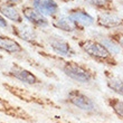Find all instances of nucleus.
<instances>
[{
  "mask_svg": "<svg viewBox=\"0 0 123 123\" xmlns=\"http://www.w3.org/2000/svg\"><path fill=\"white\" fill-rule=\"evenodd\" d=\"M107 37H109L111 40H113L121 48V50H123V30H115V31L109 34Z\"/></svg>",
  "mask_w": 123,
  "mask_h": 123,
  "instance_id": "nucleus-19",
  "label": "nucleus"
},
{
  "mask_svg": "<svg viewBox=\"0 0 123 123\" xmlns=\"http://www.w3.org/2000/svg\"><path fill=\"white\" fill-rule=\"evenodd\" d=\"M0 13H1L6 19L11 20V21H13L15 24L21 25V24L24 23L23 13L15 7V5H11V3H8V2L0 3Z\"/></svg>",
  "mask_w": 123,
  "mask_h": 123,
  "instance_id": "nucleus-14",
  "label": "nucleus"
},
{
  "mask_svg": "<svg viewBox=\"0 0 123 123\" xmlns=\"http://www.w3.org/2000/svg\"><path fill=\"white\" fill-rule=\"evenodd\" d=\"M67 15L83 30L87 27L95 25V18L84 8H72L67 11Z\"/></svg>",
  "mask_w": 123,
  "mask_h": 123,
  "instance_id": "nucleus-9",
  "label": "nucleus"
},
{
  "mask_svg": "<svg viewBox=\"0 0 123 123\" xmlns=\"http://www.w3.org/2000/svg\"><path fill=\"white\" fill-rule=\"evenodd\" d=\"M5 75L16 80V81H20L21 83L29 85V86H39V85L44 84L43 81L35 73H32L31 71L25 68L24 66L19 64H15V63L10 65L9 69L7 71V73H5Z\"/></svg>",
  "mask_w": 123,
  "mask_h": 123,
  "instance_id": "nucleus-6",
  "label": "nucleus"
},
{
  "mask_svg": "<svg viewBox=\"0 0 123 123\" xmlns=\"http://www.w3.org/2000/svg\"><path fill=\"white\" fill-rule=\"evenodd\" d=\"M1 86L15 98L23 101L29 105H35L43 109H52V110H61V105L55 101L47 96L40 95L37 92L30 91L28 88L21 87L10 82H1Z\"/></svg>",
  "mask_w": 123,
  "mask_h": 123,
  "instance_id": "nucleus-2",
  "label": "nucleus"
},
{
  "mask_svg": "<svg viewBox=\"0 0 123 123\" xmlns=\"http://www.w3.org/2000/svg\"><path fill=\"white\" fill-rule=\"evenodd\" d=\"M88 5L101 10V11H114L117 12V7L113 0H86Z\"/></svg>",
  "mask_w": 123,
  "mask_h": 123,
  "instance_id": "nucleus-18",
  "label": "nucleus"
},
{
  "mask_svg": "<svg viewBox=\"0 0 123 123\" xmlns=\"http://www.w3.org/2000/svg\"><path fill=\"white\" fill-rule=\"evenodd\" d=\"M31 7L46 17L54 18L59 15V6L55 0H30Z\"/></svg>",
  "mask_w": 123,
  "mask_h": 123,
  "instance_id": "nucleus-11",
  "label": "nucleus"
},
{
  "mask_svg": "<svg viewBox=\"0 0 123 123\" xmlns=\"http://www.w3.org/2000/svg\"><path fill=\"white\" fill-rule=\"evenodd\" d=\"M64 102L88 115H95V117L103 115V112L100 109V106L95 103V101L88 96L87 94H85L83 91L77 90V88L68 91Z\"/></svg>",
  "mask_w": 123,
  "mask_h": 123,
  "instance_id": "nucleus-4",
  "label": "nucleus"
},
{
  "mask_svg": "<svg viewBox=\"0 0 123 123\" xmlns=\"http://www.w3.org/2000/svg\"><path fill=\"white\" fill-rule=\"evenodd\" d=\"M105 103L110 107L115 117L123 122V100L120 97L107 96L105 98Z\"/></svg>",
  "mask_w": 123,
  "mask_h": 123,
  "instance_id": "nucleus-17",
  "label": "nucleus"
},
{
  "mask_svg": "<svg viewBox=\"0 0 123 123\" xmlns=\"http://www.w3.org/2000/svg\"><path fill=\"white\" fill-rule=\"evenodd\" d=\"M77 45L90 58L98 64L109 67H117L119 65V62L115 58L114 54L98 39H80Z\"/></svg>",
  "mask_w": 123,
  "mask_h": 123,
  "instance_id": "nucleus-3",
  "label": "nucleus"
},
{
  "mask_svg": "<svg viewBox=\"0 0 123 123\" xmlns=\"http://www.w3.org/2000/svg\"><path fill=\"white\" fill-rule=\"evenodd\" d=\"M105 84L113 93L123 97V78L113 74L110 71H105Z\"/></svg>",
  "mask_w": 123,
  "mask_h": 123,
  "instance_id": "nucleus-16",
  "label": "nucleus"
},
{
  "mask_svg": "<svg viewBox=\"0 0 123 123\" xmlns=\"http://www.w3.org/2000/svg\"><path fill=\"white\" fill-rule=\"evenodd\" d=\"M0 28H9V25H8V21H7V19L5 18V17L0 13Z\"/></svg>",
  "mask_w": 123,
  "mask_h": 123,
  "instance_id": "nucleus-20",
  "label": "nucleus"
},
{
  "mask_svg": "<svg viewBox=\"0 0 123 123\" xmlns=\"http://www.w3.org/2000/svg\"><path fill=\"white\" fill-rule=\"evenodd\" d=\"M40 54L45 58L54 62L59 71L65 76L71 78L72 81L80 83V84H92L94 81H96V72L87 65H84L75 61H71L68 58H64L58 55L46 54L44 52H40Z\"/></svg>",
  "mask_w": 123,
  "mask_h": 123,
  "instance_id": "nucleus-1",
  "label": "nucleus"
},
{
  "mask_svg": "<svg viewBox=\"0 0 123 123\" xmlns=\"http://www.w3.org/2000/svg\"><path fill=\"white\" fill-rule=\"evenodd\" d=\"M0 50H3L8 54H13V55L25 53V49L23 48V46L17 40L3 35H0Z\"/></svg>",
  "mask_w": 123,
  "mask_h": 123,
  "instance_id": "nucleus-15",
  "label": "nucleus"
},
{
  "mask_svg": "<svg viewBox=\"0 0 123 123\" xmlns=\"http://www.w3.org/2000/svg\"><path fill=\"white\" fill-rule=\"evenodd\" d=\"M0 113L9 117L15 120H19L25 123H36L37 119L35 115H32L28 111H26L24 107L17 105V104L10 102L9 100H6L5 97L0 96Z\"/></svg>",
  "mask_w": 123,
  "mask_h": 123,
  "instance_id": "nucleus-5",
  "label": "nucleus"
},
{
  "mask_svg": "<svg viewBox=\"0 0 123 123\" xmlns=\"http://www.w3.org/2000/svg\"><path fill=\"white\" fill-rule=\"evenodd\" d=\"M95 25L104 29L123 30V18L114 11H101L97 13Z\"/></svg>",
  "mask_w": 123,
  "mask_h": 123,
  "instance_id": "nucleus-8",
  "label": "nucleus"
},
{
  "mask_svg": "<svg viewBox=\"0 0 123 123\" xmlns=\"http://www.w3.org/2000/svg\"><path fill=\"white\" fill-rule=\"evenodd\" d=\"M23 0H6V2L11 3V5H18V3H21Z\"/></svg>",
  "mask_w": 123,
  "mask_h": 123,
  "instance_id": "nucleus-21",
  "label": "nucleus"
},
{
  "mask_svg": "<svg viewBox=\"0 0 123 123\" xmlns=\"http://www.w3.org/2000/svg\"><path fill=\"white\" fill-rule=\"evenodd\" d=\"M52 25L57 29L64 32H68V34H76V32L83 31V29H81L73 21V19L67 13L66 15H57L56 17H54L52 20Z\"/></svg>",
  "mask_w": 123,
  "mask_h": 123,
  "instance_id": "nucleus-12",
  "label": "nucleus"
},
{
  "mask_svg": "<svg viewBox=\"0 0 123 123\" xmlns=\"http://www.w3.org/2000/svg\"><path fill=\"white\" fill-rule=\"evenodd\" d=\"M12 34L17 37H19L20 39H23L24 42L29 43L34 46H40V43L38 40V36L36 34V31L32 28L28 26H13L12 27Z\"/></svg>",
  "mask_w": 123,
  "mask_h": 123,
  "instance_id": "nucleus-13",
  "label": "nucleus"
},
{
  "mask_svg": "<svg viewBox=\"0 0 123 123\" xmlns=\"http://www.w3.org/2000/svg\"><path fill=\"white\" fill-rule=\"evenodd\" d=\"M47 44L55 55H58L64 58H72L76 56V52L73 48V46L66 39L62 38V37L49 36L47 38Z\"/></svg>",
  "mask_w": 123,
  "mask_h": 123,
  "instance_id": "nucleus-7",
  "label": "nucleus"
},
{
  "mask_svg": "<svg viewBox=\"0 0 123 123\" xmlns=\"http://www.w3.org/2000/svg\"><path fill=\"white\" fill-rule=\"evenodd\" d=\"M21 13L24 18L36 28H47L50 25V21L47 19V17L37 11L34 7H23Z\"/></svg>",
  "mask_w": 123,
  "mask_h": 123,
  "instance_id": "nucleus-10",
  "label": "nucleus"
}]
</instances>
